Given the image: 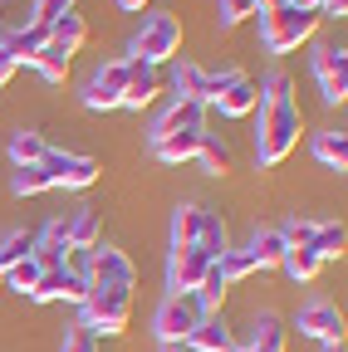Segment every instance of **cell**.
Here are the masks:
<instances>
[{
	"label": "cell",
	"instance_id": "obj_1",
	"mask_svg": "<svg viewBox=\"0 0 348 352\" xmlns=\"http://www.w3.org/2000/svg\"><path fill=\"white\" fill-rule=\"evenodd\" d=\"M304 118L294 103H255V162L260 166H280L299 147Z\"/></svg>",
	"mask_w": 348,
	"mask_h": 352
},
{
	"label": "cell",
	"instance_id": "obj_2",
	"mask_svg": "<svg viewBox=\"0 0 348 352\" xmlns=\"http://www.w3.org/2000/svg\"><path fill=\"white\" fill-rule=\"evenodd\" d=\"M83 328H89L94 338H118L127 333V318H133V289H123V284H89V294H83Z\"/></svg>",
	"mask_w": 348,
	"mask_h": 352
},
{
	"label": "cell",
	"instance_id": "obj_3",
	"mask_svg": "<svg viewBox=\"0 0 348 352\" xmlns=\"http://www.w3.org/2000/svg\"><path fill=\"white\" fill-rule=\"evenodd\" d=\"M182 245H196L211 259H221L231 250L226 220L216 215V210H206V206H182L177 215H172V250H182Z\"/></svg>",
	"mask_w": 348,
	"mask_h": 352
},
{
	"label": "cell",
	"instance_id": "obj_4",
	"mask_svg": "<svg viewBox=\"0 0 348 352\" xmlns=\"http://www.w3.org/2000/svg\"><path fill=\"white\" fill-rule=\"evenodd\" d=\"M319 10H294V6H280V10H260V44L270 54H289L299 44H309L314 30H319Z\"/></svg>",
	"mask_w": 348,
	"mask_h": 352
},
{
	"label": "cell",
	"instance_id": "obj_5",
	"mask_svg": "<svg viewBox=\"0 0 348 352\" xmlns=\"http://www.w3.org/2000/svg\"><path fill=\"white\" fill-rule=\"evenodd\" d=\"M182 54V20L177 15H152L143 20L138 39H133V59L147 64V69H162L167 59Z\"/></svg>",
	"mask_w": 348,
	"mask_h": 352
},
{
	"label": "cell",
	"instance_id": "obj_6",
	"mask_svg": "<svg viewBox=\"0 0 348 352\" xmlns=\"http://www.w3.org/2000/svg\"><path fill=\"white\" fill-rule=\"evenodd\" d=\"M201 318H206V308L196 303V294H167L152 314V333H157V342H187Z\"/></svg>",
	"mask_w": 348,
	"mask_h": 352
},
{
	"label": "cell",
	"instance_id": "obj_7",
	"mask_svg": "<svg viewBox=\"0 0 348 352\" xmlns=\"http://www.w3.org/2000/svg\"><path fill=\"white\" fill-rule=\"evenodd\" d=\"M39 166H45L50 171V182L54 186H64V191H83V186H94L99 182V162L94 157H83V152H45V162H39Z\"/></svg>",
	"mask_w": 348,
	"mask_h": 352
},
{
	"label": "cell",
	"instance_id": "obj_8",
	"mask_svg": "<svg viewBox=\"0 0 348 352\" xmlns=\"http://www.w3.org/2000/svg\"><path fill=\"white\" fill-rule=\"evenodd\" d=\"M127 69H133V59H113L103 64L89 83H83V108L94 113H108V108H123V88H127Z\"/></svg>",
	"mask_w": 348,
	"mask_h": 352
},
{
	"label": "cell",
	"instance_id": "obj_9",
	"mask_svg": "<svg viewBox=\"0 0 348 352\" xmlns=\"http://www.w3.org/2000/svg\"><path fill=\"white\" fill-rule=\"evenodd\" d=\"M211 254L206 250H196V245H182V250H172V259H167V289L172 294H196L201 289V279L211 274Z\"/></svg>",
	"mask_w": 348,
	"mask_h": 352
},
{
	"label": "cell",
	"instance_id": "obj_10",
	"mask_svg": "<svg viewBox=\"0 0 348 352\" xmlns=\"http://www.w3.org/2000/svg\"><path fill=\"white\" fill-rule=\"evenodd\" d=\"M314 78H319L324 103H343L348 98V50L319 44V50H314Z\"/></svg>",
	"mask_w": 348,
	"mask_h": 352
},
{
	"label": "cell",
	"instance_id": "obj_11",
	"mask_svg": "<svg viewBox=\"0 0 348 352\" xmlns=\"http://www.w3.org/2000/svg\"><path fill=\"white\" fill-rule=\"evenodd\" d=\"M83 294H89V279H83V270H45L34 279V289H30V298L34 303H59V298H69V303H83Z\"/></svg>",
	"mask_w": 348,
	"mask_h": 352
},
{
	"label": "cell",
	"instance_id": "obj_12",
	"mask_svg": "<svg viewBox=\"0 0 348 352\" xmlns=\"http://www.w3.org/2000/svg\"><path fill=\"white\" fill-rule=\"evenodd\" d=\"M83 279L89 284H123V289H133L138 284V264L127 259L123 250H89V270H83Z\"/></svg>",
	"mask_w": 348,
	"mask_h": 352
},
{
	"label": "cell",
	"instance_id": "obj_13",
	"mask_svg": "<svg viewBox=\"0 0 348 352\" xmlns=\"http://www.w3.org/2000/svg\"><path fill=\"white\" fill-rule=\"evenodd\" d=\"M294 328L304 333V338H319V342H343V314L334 303H324V298H309L299 308V318H294Z\"/></svg>",
	"mask_w": 348,
	"mask_h": 352
},
{
	"label": "cell",
	"instance_id": "obj_14",
	"mask_svg": "<svg viewBox=\"0 0 348 352\" xmlns=\"http://www.w3.org/2000/svg\"><path fill=\"white\" fill-rule=\"evenodd\" d=\"M177 132H206V108H201V103H172V108L152 122L147 147H152V142H167V138H177Z\"/></svg>",
	"mask_w": 348,
	"mask_h": 352
},
{
	"label": "cell",
	"instance_id": "obj_15",
	"mask_svg": "<svg viewBox=\"0 0 348 352\" xmlns=\"http://www.w3.org/2000/svg\"><path fill=\"white\" fill-rule=\"evenodd\" d=\"M30 259L39 264V274H45V270H64V264H69V235H64V215H59V220H50V226L34 235V250H30Z\"/></svg>",
	"mask_w": 348,
	"mask_h": 352
},
{
	"label": "cell",
	"instance_id": "obj_16",
	"mask_svg": "<svg viewBox=\"0 0 348 352\" xmlns=\"http://www.w3.org/2000/svg\"><path fill=\"white\" fill-rule=\"evenodd\" d=\"M240 342H236V333L226 328V318L221 314H206L196 328H192V338H187V352H236Z\"/></svg>",
	"mask_w": 348,
	"mask_h": 352
},
{
	"label": "cell",
	"instance_id": "obj_17",
	"mask_svg": "<svg viewBox=\"0 0 348 352\" xmlns=\"http://www.w3.org/2000/svg\"><path fill=\"white\" fill-rule=\"evenodd\" d=\"M216 108H221V118H250L255 113V103H260V94H255V78H245V74H236L221 94L211 98Z\"/></svg>",
	"mask_w": 348,
	"mask_h": 352
},
{
	"label": "cell",
	"instance_id": "obj_18",
	"mask_svg": "<svg viewBox=\"0 0 348 352\" xmlns=\"http://www.w3.org/2000/svg\"><path fill=\"white\" fill-rule=\"evenodd\" d=\"M45 30H39V25H15V30H6V34H0V50H6L10 59H15V69L20 64H30L39 50H45Z\"/></svg>",
	"mask_w": 348,
	"mask_h": 352
},
{
	"label": "cell",
	"instance_id": "obj_19",
	"mask_svg": "<svg viewBox=\"0 0 348 352\" xmlns=\"http://www.w3.org/2000/svg\"><path fill=\"white\" fill-rule=\"evenodd\" d=\"M157 94H162V74L133 59V69H127V88H123V108H147Z\"/></svg>",
	"mask_w": 348,
	"mask_h": 352
},
{
	"label": "cell",
	"instance_id": "obj_20",
	"mask_svg": "<svg viewBox=\"0 0 348 352\" xmlns=\"http://www.w3.org/2000/svg\"><path fill=\"white\" fill-rule=\"evenodd\" d=\"M45 34H50V44H54V50H64V54L74 59V54L83 50V44H89V20H83L79 10H69V15H59V20H54Z\"/></svg>",
	"mask_w": 348,
	"mask_h": 352
},
{
	"label": "cell",
	"instance_id": "obj_21",
	"mask_svg": "<svg viewBox=\"0 0 348 352\" xmlns=\"http://www.w3.org/2000/svg\"><path fill=\"white\" fill-rule=\"evenodd\" d=\"M64 235H69V250H99V235H103V220L94 206H79L69 220H64Z\"/></svg>",
	"mask_w": 348,
	"mask_h": 352
},
{
	"label": "cell",
	"instance_id": "obj_22",
	"mask_svg": "<svg viewBox=\"0 0 348 352\" xmlns=\"http://www.w3.org/2000/svg\"><path fill=\"white\" fill-rule=\"evenodd\" d=\"M245 352H289V328H285L275 314H260L255 328H250Z\"/></svg>",
	"mask_w": 348,
	"mask_h": 352
},
{
	"label": "cell",
	"instance_id": "obj_23",
	"mask_svg": "<svg viewBox=\"0 0 348 352\" xmlns=\"http://www.w3.org/2000/svg\"><path fill=\"white\" fill-rule=\"evenodd\" d=\"M245 254L255 259V270H280L285 254H289V245H285V235H280V230H255V235H250V245H245Z\"/></svg>",
	"mask_w": 348,
	"mask_h": 352
},
{
	"label": "cell",
	"instance_id": "obj_24",
	"mask_svg": "<svg viewBox=\"0 0 348 352\" xmlns=\"http://www.w3.org/2000/svg\"><path fill=\"white\" fill-rule=\"evenodd\" d=\"M201 138L206 132H177V138H167V142H152V157L167 162V166H182V162H192L201 152Z\"/></svg>",
	"mask_w": 348,
	"mask_h": 352
},
{
	"label": "cell",
	"instance_id": "obj_25",
	"mask_svg": "<svg viewBox=\"0 0 348 352\" xmlns=\"http://www.w3.org/2000/svg\"><path fill=\"white\" fill-rule=\"evenodd\" d=\"M172 88H177V103H201L206 108V69L201 64H177L172 69Z\"/></svg>",
	"mask_w": 348,
	"mask_h": 352
},
{
	"label": "cell",
	"instance_id": "obj_26",
	"mask_svg": "<svg viewBox=\"0 0 348 352\" xmlns=\"http://www.w3.org/2000/svg\"><path fill=\"white\" fill-rule=\"evenodd\" d=\"M314 157H319L329 171H343V166H348V132H338V127L314 132Z\"/></svg>",
	"mask_w": 348,
	"mask_h": 352
},
{
	"label": "cell",
	"instance_id": "obj_27",
	"mask_svg": "<svg viewBox=\"0 0 348 352\" xmlns=\"http://www.w3.org/2000/svg\"><path fill=\"white\" fill-rule=\"evenodd\" d=\"M280 270L294 279V284H309V279H319V270H324V259L309 250V245H299V250H289L285 254V264H280Z\"/></svg>",
	"mask_w": 348,
	"mask_h": 352
},
{
	"label": "cell",
	"instance_id": "obj_28",
	"mask_svg": "<svg viewBox=\"0 0 348 352\" xmlns=\"http://www.w3.org/2000/svg\"><path fill=\"white\" fill-rule=\"evenodd\" d=\"M45 152H50V142L39 138V132H30V127H20L15 138H10V157H15V166H39V162H45Z\"/></svg>",
	"mask_w": 348,
	"mask_h": 352
},
{
	"label": "cell",
	"instance_id": "obj_29",
	"mask_svg": "<svg viewBox=\"0 0 348 352\" xmlns=\"http://www.w3.org/2000/svg\"><path fill=\"white\" fill-rule=\"evenodd\" d=\"M201 162H206V171L211 176H226V171H236V157H231V142H221L216 132H206L201 138V152H196Z\"/></svg>",
	"mask_w": 348,
	"mask_h": 352
},
{
	"label": "cell",
	"instance_id": "obj_30",
	"mask_svg": "<svg viewBox=\"0 0 348 352\" xmlns=\"http://www.w3.org/2000/svg\"><path fill=\"white\" fill-rule=\"evenodd\" d=\"M343 245H348V230L338 226V220H334V226H319V230H314V240H309V250H314L324 264H329V259H338V254H343Z\"/></svg>",
	"mask_w": 348,
	"mask_h": 352
},
{
	"label": "cell",
	"instance_id": "obj_31",
	"mask_svg": "<svg viewBox=\"0 0 348 352\" xmlns=\"http://www.w3.org/2000/svg\"><path fill=\"white\" fill-rule=\"evenodd\" d=\"M30 250H34V235H25V230H10L6 240H0V279H6Z\"/></svg>",
	"mask_w": 348,
	"mask_h": 352
},
{
	"label": "cell",
	"instance_id": "obj_32",
	"mask_svg": "<svg viewBox=\"0 0 348 352\" xmlns=\"http://www.w3.org/2000/svg\"><path fill=\"white\" fill-rule=\"evenodd\" d=\"M30 64H34L39 74H45L50 83H64V78H69V54H64V50H54L50 39H45V50H39V54H34Z\"/></svg>",
	"mask_w": 348,
	"mask_h": 352
},
{
	"label": "cell",
	"instance_id": "obj_33",
	"mask_svg": "<svg viewBox=\"0 0 348 352\" xmlns=\"http://www.w3.org/2000/svg\"><path fill=\"white\" fill-rule=\"evenodd\" d=\"M54 182H50V171L45 166H15V176H10V191L15 196H39V191H50Z\"/></svg>",
	"mask_w": 348,
	"mask_h": 352
},
{
	"label": "cell",
	"instance_id": "obj_34",
	"mask_svg": "<svg viewBox=\"0 0 348 352\" xmlns=\"http://www.w3.org/2000/svg\"><path fill=\"white\" fill-rule=\"evenodd\" d=\"M216 274H221L226 284H240V279H250V274H255V259H250L245 250H226L221 259H216Z\"/></svg>",
	"mask_w": 348,
	"mask_h": 352
},
{
	"label": "cell",
	"instance_id": "obj_35",
	"mask_svg": "<svg viewBox=\"0 0 348 352\" xmlns=\"http://www.w3.org/2000/svg\"><path fill=\"white\" fill-rule=\"evenodd\" d=\"M226 294H231V284L216 274V264H211V274L201 279V289H196V303L206 308V314H221V303H226Z\"/></svg>",
	"mask_w": 348,
	"mask_h": 352
},
{
	"label": "cell",
	"instance_id": "obj_36",
	"mask_svg": "<svg viewBox=\"0 0 348 352\" xmlns=\"http://www.w3.org/2000/svg\"><path fill=\"white\" fill-rule=\"evenodd\" d=\"M289 88H294V83H289V74H285V69H275V74H265V78L255 83V94H260V103H294V98H289Z\"/></svg>",
	"mask_w": 348,
	"mask_h": 352
},
{
	"label": "cell",
	"instance_id": "obj_37",
	"mask_svg": "<svg viewBox=\"0 0 348 352\" xmlns=\"http://www.w3.org/2000/svg\"><path fill=\"white\" fill-rule=\"evenodd\" d=\"M74 10V0H34V10H30V25H39V30H50L59 15H69Z\"/></svg>",
	"mask_w": 348,
	"mask_h": 352
},
{
	"label": "cell",
	"instance_id": "obj_38",
	"mask_svg": "<svg viewBox=\"0 0 348 352\" xmlns=\"http://www.w3.org/2000/svg\"><path fill=\"white\" fill-rule=\"evenodd\" d=\"M34 279H39V264L25 254V259H20V264H15V270H10L6 279H0V284H6V289H15V294H30V289H34Z\"/></svg>",
	"mask_w": 348,
	"mask_h": 352
},
{
	"label": "cell",
	"instance_id": "obj_39",
	"mask_svg": "<svg viewBox=\"0 0 348 352\" xmlns=\"http://www.w3.org/2000/svg\"><path fill=\"white\" fill-rule=\"evenodd\" d=\"M314 230H319L314 220H299V215H294V220H285V226H280V235H285V245H289V250L309 245V240H314Z\"/></svg>",
	"mask_w": 348,
	"mask_h": 352
},
{
	"label": "cell",
	"instance_id": "obj_40",
	"mask_svg": "<svg viewBox=\"0 0 348 352\" xmlns=\"http://www.w3.org/2000/svg\"><path fill=\"white\" fill-rule=\"evenodd\" d=\"M59 352H103V347H99V338L83 328V323H74V328L64 333V347H59Z\"/></svg>",
	"mask_w": 348,
	"mask_h": 352
},
{
	"label": "cell",
	"instance_id": "obj_41",
	"mask_svg": "<svg viewBox=\"0 0 348 352\" xmlns=\"http://www.w3.org/2000/svg\"><path fill=\"white\" fill-rule=\"evenodd\" d=\"M250 15H260L255 0H221V25H226V30L240 25V20H250Z\"/></svg>",
	"mask_w": 348,
	"mask_h": 352
},
{
	"label": "cell",
	"instance_id": "obj_42",
	"mask_svg": "<svg viewBox=\"0 0 348 352\" xmlns=\"http://www.w3.org/2000/svg\"><path fill=\"white\" fill-rule=\"evenodd\" d=\"M319 15H334V20H343V15H348V0H319Z\"/></svg>",
	"mask_w": 348,
	"mask_h": 352
},
{
	"label": "cell",
	"instance_id": "obj_43",
	"mask_svg": "<svg viewBox=\"0 0 348 352\" xmlns=\"http://www.w3.org/2000/svg\"><path fill=\"white\" fill-rule=\"evenodd\" d=\"M10 78H15V59H10L6 50H0V88H6Z\"/></svg>",
	"mask_w": 348,
	"mask_h": 352
},
{
	"label": "cell",
	"instance_id": "obj_44",
	"mask_svg": "<svg viewBox=\"0 0 348 352\" xmlns=\"http://www.w3.org/2000/svg\"><path fill=\"white\" fill-rule=\"evenodd\" d=\"M118 10H133L138 15V10H147V0H118Z\"/></svg>",
	"mask_w": 348,
	"mask_h": 352
},
{
	"label": "cell",
	"instance_id": "obj_45",
	"mask_svg": "<svg viewBox=\"0 0 348 352\" xmlns=\"http://www.w3.org/2000/svg\"><path fill=\"white\" fill-rule=\"evenodd\" d=\"M280 6H289V0H255V10H280Z\"/></svg>",
	"mask_w": 348,
	"mask_h": 352
},
{
	"label": "cell",
	"instance_id": "obj_46",
	"mask_svg": "<svg viewBox=\"0 0 348 352\" xmlns=\"http://www.w3.org/2000/svg\"><path fill=\"white\" fill-rule=\"evenodd\" d=\"M162 352H187V342H162Z\"/></svg>",
	"mask_w": 348,
	"mask_h": 352
},
{
	"label": "cell",
	"instance_id": "obj_47",
	"mask_svg": "<svg viewBox=\"0 0 348 352\" xmlns=\"http://www.w3.org/2000/svg\"><path fill=\"white\" fill-rule=\"evenodd\" d=\"M324 352H348V347L343 342H324Z\"/></svg>",
	"mask_w": 348,
	"mask_h": 352
},
{
	"label": "cell",
	"instance_id": "obj_48",
	"mask_svg": "<svg viewBox=\"0 0 348 352\" xmlns=\"http://www.w3.org/2000/svg\"><path fill=\"white\" fill-rule=\"evenodd\" d=\"M236 352H245V347H236Z\"/></svg>",
	"mask_w": 348,
	"mask_h": 352
}]
</instances>
